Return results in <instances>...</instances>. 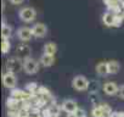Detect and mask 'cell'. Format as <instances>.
Listing matches in <instances>:
<instances>
[{"label": "cell", "mask_w": 124, "mask_h": 117, "mask_svg": "<svg viewBox=\"0 0 124 117\" xmlns=\"http://www.w3.org/2000/svg\"><path fill=\"white\" fill-rule=\"evenodd\" d=\"M3 84L8 89H14L17 85V77L15 73L11 72H5L3 75Z\"/></svg>", "instance_id": "obj_5"}, {"label": "cell", "mask_w": 124, "mask_h": 117, "mask_svg": "<svg viewBox=\"0 0 124 117\" xmlns=\"http://www.w3.org/2000/svg\"><path fill=\"white\" fill-rule=\"evenodd\" d=\"M120 6H122V9H124V0H122V1H120Z\"/></svg>", "instance_id": "obj_28"}, {"label": "cell", "mask_w": 124, "mask_h": 117, "mask_svg": "<svg viewBox=\"0 0 124 117\" xmlns=\"http://www.w3.org/2000/svg\"><path fill=\"white\" fill-rule=\"evenodd\" d=\"M102 22L107 27H113L114 26V14H112L109 11L105 12L103 16H102Z\"/></svg>", "instance_id": "obj_15"}, {"label": "cell", "mask_w": 124, "mask_h": 117, "mask_svg": "<svg viewBox=\"0 0 124 117\" xmlns=\"http://www.w3.org/2000/svg\"><path fill=\"white\" fill-rule=\"evenodd\" d=\"M28 117H43V116H41V113H40V115H29Z\"/></svg>", "instance_id": "obj_26"}, {"label": "cell", "mask_w": 124, "mask_h": 117, "mask_svg": "<svg viewBox=\"0 0 124 117\" xmlns=\"http://www.w3.org/2000/svg\"><path fill=\"white\" fill-rule=\"evenodd\" d=\"M11 49V43H10V39L8 38H3V42H1V51L3 54H8Z\"/></svg>", "instance_id": "obj_20"}, {"label": "cell", "mask_w": 124, "mask_h": 117, "mask_svg": "<svg viewBox=\"0 0 124 117\" xmlns=\"http://www.w3.org/2000/svg\"><path fill=\"white\" fill-rule=\"evenodd\" d=\"M89 85H90V82H89V79H88L85 76L78 75V76H76V77L72 79V88H73L74 90L84 92V90L89 89Z\"/></svg>", "instance_id": "obj_1"}, {"label": "cell", "mask_w": 124, "mask_h": 117, "mask_svg": "<svg viewBox=\"0 0 124 117\" xmlns=\"http://www.w3.org/2000/svg\"><path fill=\"white\" fill-rule=\"evenodd\" d=\"M17 38L26 43V42H29L32 38H33V32H32V28L29 27H21L17 29Z\"/></svg>", "instance_id": "obj_7"}, {"label": "cell", "mask_w": 124, "mask_h": 117, "mask_svg": "<svg viewBox=\"0 0 124 117\" xmlns=\"http://www.w3.org/2000/svg\"><path fill=\"white\" fill-rule=\"evenodd\" d=\"M102 90L106 95L108 96H114L116 94H118L119 92V87L114 83V82H106L102 85Z\"/></svg>", "instance_id": "obj_10"}, {"label": "cell", "mask_w": 124, "mask_h": 117, "mask_svg": "<svg viewBox=\"0 0 124 117\" xmlns=\"http://www.w3.org/2000/svg\"><path fill=\"white\" fill-rule=\"evenodd\" d=\"M107 68H108V75H117L120 70V65L116 60H109L107 61Z\"/></svg>", "instance_id": "obj_13"}, {"label": "cell", "mask_w": 124, "mask_h": 117, "mask_svg": "<svg viewBox=\"0 0 124 117\" xmlns=\"http://www.w3.org/2000/svg\"><path fill=\"white\" fill-rule=\"evenodd\" d=\"M12 35V27L6 25L5 21H3V26H1V37L3 38H8L10 39Z\"/></svg>", "instance_id": "obj_19"}, {"label": "cell", "mask_w": 124, "mask_h": 117, "mask_svg": "<svg viewBox=\"0 0 124 117\" xmlns=\"http://www.w3.org/2000/svg\"><path fill=\"white\" fill-rule=\"evenodd\" d=\"M74 115H76V117H88L85 110H83V109H80V107L77 109V111L74 112Z\"/></svg>", "instance_id": "obj_23"}, {"label": "cell", "mask_w": 124, "mask_h": 117, "mask_svg": "<svg viewBox=\"0 0 124 117\" xmlns=\"http://www.w3.org/2000/svg\"><path fill=\"white\" fill-rule=\"evenodd\" d=\"M124 21V17L122 14H118V15H114V26L113 27H120L122 23Z\"/></svg>", "instance_id": "obj_22"}, {"label": "cell", "mask_w": 124, "mask_h": 117, "mask_svg": "<svg viewBox=\"0 0 124 117\" xmlns=\"http://www.w3.org/2000/svg\"><path fill=\"white\" fill-rule=\"evenodd\" d=\"M32 32L34 38H44L47 34V27L44 23H35L32 27Z\"/></svg>", "instance_id": "obj_9"}, {"label": "cell", "mask_w": 124, "mask_h": 117, "mask_svg": "<svg viewBox=\"0 0 124 117\" xmlns=\"http://www.w3.org/2000/svg\"><path fill=\"white\" fill-rule=\"evenodd\" d=\"M66 117H76V115H74V113H67Z\"/></svg>", "instance_id": "obj_27"}, {"label": "cell", "mask_w": 124, "mask_h": 117, "mask_svg": "<svg viewBox=\"0 0 124 117\" xmlns=\"http://www.w3.org/2000/svg\"><path fill=\"white\" fill-rule=\"evenodd\" d=\"M40 65L44 67H50L55 64V56L52 55H47V54H43L40 56V60H39Z\"/></svg>", "instance_id": "obj_11"}, {"label": "cell", "mask_w": 124, "mask_h": 117, "mask_svg": "<svg viewBox=\"0 0 124 117\" xmlns=\"http://www.w3.org/2000/svg\"><path fill=\"white\" fill-rule=\"evenodd\" d=\"M95 71H96V73H97V76H100V77H106V76L108 75V68H107V62H105V61H102V62H100V64H97V65H96V67H95Z\"/></svg>", "instance_id": "obj_14"}, {"label": "cell", "mask_w": 124, "mask_h": 117, "mask_svg": "<svg viewBox=\"0 0 124 117\" xmlns=\"http://www.w3.org/2000/svg\"><path fill=\"white\" fill-rule=\"evenodd\" d=\"M122 15H123V17H124V11H123V12H122Z\"/></svg>", "instance_id": "obj_30"}, {"label": "cell", "mask_w": 124, "mask_h": 117, "mask_svg": "<svg viewBox=\"0 0 124 117\" xmlns=\"http://www.w3.org/2000/svg\"><path fill=\"white\" fill-rule=\"evenodd\" d=\"M43 51H44V54L55 56V54H56V51H57V45H56L55 43H52V42H47V43L44 45Z\"/></svg>", "instance_id": "obj_16"}, {"label": "cell", "mask_w": 124, "mask_h": 117, "mask_svg": "<svg viewBox=\"0 0 124 117\" xmlns=\"http://www.w3.org/2000/svg\"><path fill=\"white\" fill-rule=\"evenodd\" d=\"M5 70L6 72H11V73H16L20 70H23V61L21 58H18L17 56L11 57L6 61L5 64Z\"/></svg>", "instance_id": "obj_2"}, {"label": "cell", "mask_w": 124, "mask_h": 117, "mask_svg": "<svg viewBox=\"0 0 124 117\" xmlns=\"http://www.w3.org/2000/svg\"><path fill=\"white\" fill-rule=\"evenodd\" d=\"M61 107H62V111H65L66 113H74L78 109V105L74 100L72 99H66L62 101L61 104Z\"/></svg>", "instance_id": "obj_8"}, {"label": "cell", "mask_w": 124, "mask_h": 117, "mask_svg": "<svg viewBox=\"0 0 124 117\" xmlns=\"http://www.w3.org/2000/svg\"><path fill=\"white\" fill-rule=\"evenodd\" d=\"M10 3L14 4V5H20L23 3V0H10Z\"/></svg>", "instance_id": "obj_25"}, {"label": "cell", "mask_w": 124, "mask_h": 117, "mask_svg": "<svg viewBox=\"0 0 124 117\" xmlns=\"http://www.w3.org/2000/svg\"><path fill=\"white\" fill-rule=\"evenodd\" d=\"M118 95H119V96H120V98H122V99L124 100V84L119 87V92H118Z\"/></svg>", "instance_id": "obj_24"}, {"label": "cell", "mask_w": 124, "mask_h": 117, "mask_svg": "<svg viewBox=\"0 0 124 117\" xmlns=\"http://www.w3.org/2000/svg\"><path fill=\"white\" fill-rule=\"evenodd\" d=\"M16 56L21 60H26V58L31 57V46L26 43H22L20 45H17L16 48Z\"/></svg>", "instance_id": "obj_6"}, {"label": "cell", "mask_w": 124, "mask_h": 117, "mask_svg": "<svg viewBox=\"0 0 124 117\" xmlns=\"http://www.w3.org/2000/svg\"><path fill=\"white\" fill-rule=\"evenodd\" d=\"M39 70V64L33 57H28L23 60V71L27 75H35Z\"/></svg>", "instance_id": "obj_4"}, {"label": "cell", "mask_w": 124, "mask_h": 117, "mask_svg": "<svg viewBox=\"0 0 124 117\" xmlns=\"http://www.w3.org/2000/svg\"><path fill=\"white\" fill-rule=\"evenodd\" d=\"M91 116H93V117H108L100 104H97V105H95V106L93 107V110H91Z\"/></svg>", "instance_id": "obj_18"}, {"label": "cell", "mask_w": 124, "mask_h": 117, "mask_svg": "<svg viewBox=\"0 0 124 117\" xmlns=\"http://www.w3.org/2000/svg\"><path fill=\"white\" fill-rule=\"evenodd\" d=\"M18 17L23 22H33L37 17V11H35V9H33L31 6H27V8H23V9L20 10Z\"/></svg>", "instance_id": "obj_3"}, {"label": "cell", "mask_w": 124, "mask_h": 117, "mask_svg": "<svg viewBox=\"0 0 124 117\" xmlns=\"http://www.w3.org/2000/svg\"><path fill=\"white\" fill-rule=\"evenodd\" d=\"M47 107H49V111H50L51 116H60V113H61V111H62L61 105H58L56 101H54V102L49 104V105H47Z\"/></svg>", "instance_id": "obj_17"}, {"label": "cell", "mask_w": 124, "mask_h": 117, "mask_svg": "<svg viewBox=\"0 0 124 117\" xmlns=\"http://www.w3.org/2000/svg\"><path fill=\"white\" fill-rule=\"evenodd\" d=\"M38 88H39V85H38L37 83H34V82L27 83V84H26V87H24V89H26L27 92L32 93V94H37V92H38Z\"/></svg>", "instance_id": "obj_21"}, {"label": "cell", "mask_w": 124, "mask_h": 117, "mask_svg": "<svg viewBox=\"0 0 124 117\" xmlns=\"http://www.w3.org/2000/svg\"><path fill=\"white\" fill-rule=\"evenodd\" d=\"M6 106H8L9 110H20L21 109V101L10 95L6 100Z\"/></svg>", "instance_id": "obj_12"}, {"label": "cell", "mask_w": 124, "mask_h": 117, "mask_svg": "<svg viewBox=\"0 0 124 117\" xmlns=\"http://www.w3.org/2000/svg\"><path fill=\"white\" fill-rule=\"evenodd\" d=\"M50 117H60V116H50Z\"/></svg>", "instance_id": "obj_29"}]
</instances>
